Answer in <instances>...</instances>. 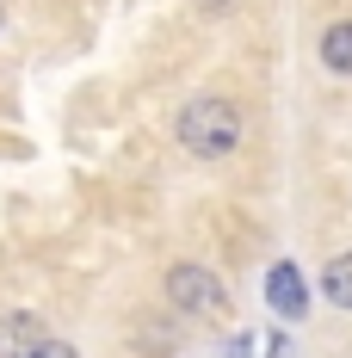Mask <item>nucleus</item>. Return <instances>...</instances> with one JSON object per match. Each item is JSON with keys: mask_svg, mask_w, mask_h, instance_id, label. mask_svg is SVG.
<instances>
[{"mask_svg": "<svg viewBox=\"0 0 352 358\" xmlns=\"http://www.w3.org/2000/svg\"><path fill=\"white\" fill-rule=\"evenodd\" d=\"M179 143L192 155H204V161H223L229 148L241 143V111L229 99H192L179 111Z\"/></svg>", "mask_w": 352, "mask_h": 358, "instance_id": "nucleus-1", "label": "nucleus"}, {"mask_svg": "<svg viewBox=\"0 0 352 358\" xmlns=\"http://www.w3.org/2000/svg\"><path fill=\"white\" fill-rule=\"evenodd\" d=\"M167 303L174 309H185V315H216V309H229V290H223V278H216L211 266H174L167 272Z\"/></svg>", "mask_w": 352, "mask_h": 358, "instance_id": "nucleus-2", "label": "nucleus"}, {"mask_svg": "<svg viewBox=\"0 0 352 358\" xmlns=\"http://www.w3.org/2000/svg\"><path fill=\"white\" fill-rule=\"evenodd\" d=\"M266 303L279 309L284 322H303V315H309V285H303V272H297L290 259H279V266L266 272Z\"/></svg>", "mask_w": 352, "mask_h": 358, "instance_id": "nucleus-3", "label": "nucleus"}, {"mask_svg": "<svg viewBox=\"0 0 352 358\" xmlns=\"http://www.w3.org/2000/svg\"><path fill=\"white\" fill-rule=\"evenodd\" d=\"M50 334L31 322V315H0V358H31Z\"/></svg>", "mask_w": 352, "mask_h": 358, "instance_id": "nucleus-4", "label": "nucleus"}, {"mask_svg": "<svg viewBox=\"0 0 352 358\" xmlns=\"http://www.w3.org/2000/svg\"><path fill=\"white\" fill-rule=\"evenodd\" d=\"M321 62H328L334 74H352V19L328 25V37H321Z\"/></svg>", "mask_w": 352, "mask_h": 358, "instance_id": "nucleus-5", "label": "nucleus"}, {"mask_svg": "<svg viewBox=\"0 0 352 358\" xmlns=\"http://www.w3.org/2000/svg\"><path fill=\"white\" fill-rule=\"evenodd\" d=\"M321 290H328V303H334V309H352V253L328 259V272H321Z\"/></svg>", "mask_w": 352, "mask_h": 358, "instance_id": "nucleus-6", "label": "nucleus"}, {"mask_svg": "<svg viewBox=\"0 0 352 358\" xmlns=\"http://www.w3.org/2000/svg\"><path fill=\"white\" fill-rule=\"evenodd\" d=\"M31 358H80V352H74V346H62V340H43Z\"/></svg>", "mask_w": 352, "mask_h": 358, "instance_id": "nucleus-7", "label": "nucleus"}, {"mask_svg": "<svg viewBox=\"0 0 352 358\" xmlns=\"http://www.w3.org/2000/svg\"><path fill=\"white\" fill-rule=\"evenodd\" d=\"M247 352H253V340H247V334H241V340H229V358H247Z\"/></svg>", "mask_w": 352, "mask_h": 358, "instance_id": "nucleus-8", "label": "nucleus"}, {"mask_svg": "<svg viewBox=\"0 0 352 358\" xmlns=\"http://www.w3.org/2000/svg\"><path fill=\"white\" fill-rule=\"evenodd\" d=\"M272 358H297V352H290V340H284V334L272 340Z\"/></svg>", "mask_w": 352, "mask_h": 358, "instance_id": "nucleus-9", "label": "nucleus"}, {"mask_svg": "<svg viewBox=\"0 0 352 358\" xmlns=\"http://www.w3.org/2000/svg\"><path fill=\"white\" fill-rule=\"evenodd\" d=\"M0 19H6V6H0Z\"/></svg>", "mask_w": 352, "mask_h": 358, "instance_id": "nucleus-10", "label": "nucleus"}]
</instances>
